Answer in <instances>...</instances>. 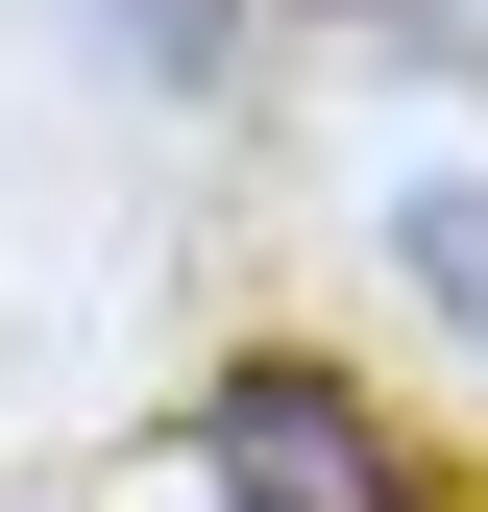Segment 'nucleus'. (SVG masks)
Segmentation results:
<instances>
[{"label": "nucleus", "instance_id": "obj_3", "mask_svg": "<svg viewBox=\"0 0 488 512\" xmlns=\"http://www.w3.org/2000/svg\"><path fill=\"white\" fill-rule=\"evenodd\" d=\"M98 49H122V74H171V98H220V49H244V0H98Z\"/></svg>", "mask_w": 488, "mask_h": 512}, {"label": "nucleus", "instance_id": "obj_1", "mask_svg": "<svg viewBox=\"0 0 488 512\" xmlns=\"http://www.w3.org/2000/svg\"><path fill=\"white\" fill-rule=\"evenodd\" d=\"M196 464H220V512H415V464H391V415H366L342 366H293V342H244V366H196Z\"/></svg>", "mask_w": 488, "mask_h": 512}, {"label": "nucleus", "instance_id": "obj_2", "mask_svg": "<svg viewBox=\"0 0 488 512\" xmlns=\"http://www.w3.org/2000/svg\"><path fill=\"white\" fill-rule=\"evenodd\" d=\"M391 244H415V293L488 342V196H464V171H415V196H391Z\"/></svg>", "mask_w": 488, "mask_h": 512}, {"label": "nucleus", "instance_id": "obj_4", "mask_svg": "<svg viewBox=\"0 0 488 512\" xmlns=\"http://www.w3.org/2000/svg\"><path fill=\"white\" fill-rule=\"evenodd\" d=\"M342 25H391V0H342Z\"/></svg>", "mask_w": 488, "mask_h": 512}]
</instances>
